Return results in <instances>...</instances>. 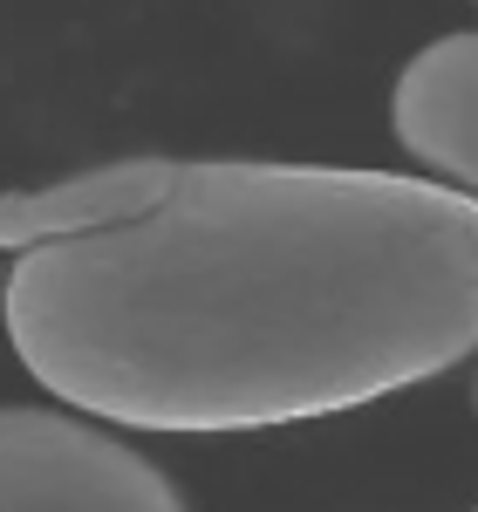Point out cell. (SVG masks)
<instances>
[{
  "label": "cell",
  "mask_w": 478,
  "mask_h": 512,
  "mask_svg": "<svg viewBox=\"0 0 478 512\" xmlns=\"http://www.w3.org/2000/svg\"><path fill=\"white\" fill-rule=\"evenodd\" d=\"M7 342L130 431H274L478 349V198L349 164L117 158L0 192Z\"/></svg>",
  "instance_id": "obj_1"
},
{
  "label": "cell",
  "mask_w": 478,
  "mask_h": 512,
  "mask_svg": "<svg viewBox=\"0 0 478 512\" xmlns=\"http://www.w3.org/2000/svg\"><path fill=\"white\" fill-rule=\"evenodd\" d=\"M0 512H192L123 437L69 410L0 403Z\"/></svg>",
  "instance_id": "obj_2"
},
{
  "label": "cell",
  "mask_w": 478,
  "mask_h": 512,
  "mask_svg": "<svg viewBox=\"0 0 478 512\" xmlns=\"http://www.w3.org/2000/svg\"><path fill=\"white\" fill-rule=\"evenodd\" d=\"M390 123L424 171L478 198V35L424 41L397 76Z\"/></svg>",
  "instance_id": "obj_3"
},
{
  "label": "cell",
  "mask_w": 478,
  "mask_h": 512,
  "mask_svg": "<svg viewBox=\"0 0 478 512\" xmlns=\"http://www.w3.org/2000/svg\"><path fill=\"white\" fill-rule=\"evenodd\" d=\"M472 403H478V396H472Z\"/></svg>",
  "instance_id": "obj_4"
}]
</instances>
